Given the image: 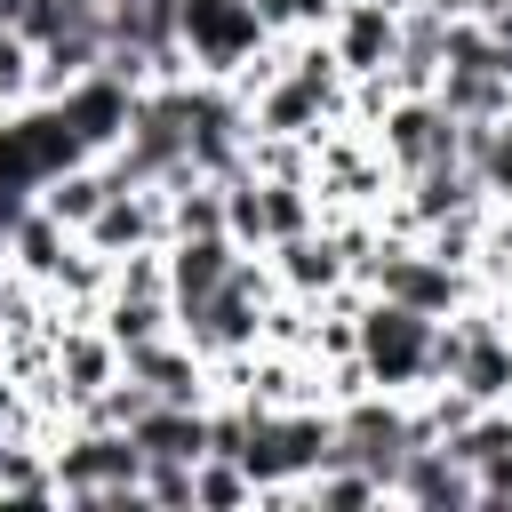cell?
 I'll return each mask as SVG.
<instances>
[{
	"instance_id": "1",
	"label": "cell",
	"mask_w": 512,
	"mask_h": 512,
	"mask_svg": "<svg viewBox=\"0 0 512 512\" xmlns=\"http://www.w3.org/2000/svg\"><path fill=\"white\" fill-rule=\"evenodd\" d=\"M360 368L376 392H432L440 384V320L392 296H360Z\"/></svg>"
},
{
	"instance_id": "2",
	"label": "cell",
	"mask_w": 512,
	"mask_h": 512,
	"mask_svg": "<svg viewBox=\"0 0 512 512\" xmlns=\"http://www.w3.org/2000/svg\"><path fill=\"white\" fill-rule=\"evenodd\" d=\"M176 32H184V56H192L200 80H240V72L280 40L256 0H184Z\"/></svg>"
},
{
	"instance_id": "3",
	"label": "cell",
	"mask_w": 512,
	"mask_h": 512,
	"mask_svg": "<svg viewBox=\"0 0 512 512\" xmlns=\"http://www.w3.org/2000/svg\"><path fill=\"white\" fill-rule=\"evenodd\" d=\"M368 128H376V144H384L392 176L432 168V160H464V120H456L440 96H392Z\"/></svg>"
},
{
	"instance_id": "4",
	"label": "cell",
	"mask_w": 512,
	"mask_h": 512,
	"mask_svg": "<svg viewBox=\"0 0 512 512\" xmlns=\"http://www.w3.org/2000/svg\"><path fill=\"white\" fill-rule=\"evenodd\" d=\"M264 256H272L280 288L304 296V304H320V296H336V288L352 280V248H344V232H336L328 216H320L312 232H296V240H272Z\"/></svg>"
},
{
	"instance_id": "5",
	"label": "cell",
	"mask_w": 512,
	"mask_h": 512,
	"mask_svg": "<svg viewBox=\"0 0 512 512\" xmlns=\"http://www.w3.org/2000/svg\"><path fill=\"white\" fill-rule=\"evenodd\" d=\"M120 368L152 392V400H192V408H208L216 400V376H208V360L168 328V336H152V344H128L120 352Z\"/></svg>"
},
{
	"instance_id": "6",
	"label": "cell",
	"mask_w": 512,
	"mask_h": 512,
	"mask_svg": "<svg viewBox=\"0 0 512 512\" xmlns=\"http://www.w3.org/2000/svg\"><path fill=\"white\" fill-rule=\"evenodd\" d=\"M392 496H400V504H424V512H456V504H480V472H472L456 448L416 440V448L400 456V472H392Z\"/></svg>"
},
{
	"instance_id": "7",
	"label": "cell",
	"mask_w": 512,
	"mask_h": 512,
	"mask_svg": "<svg viewBox=\"0 0 512 512\" xmlns=\"http://www.w3.org/2000/svg\"><path fill=\"white\" fill-rule=\"evenodd\" d=\"M240 256H256V248H240L232 232H184V240H168V296H176V312L200 304V296H216Z\"/></svg>"
},
{
	"instance_id": "8",
	"label": "cell",
	"mask_w": 512,
	"mask_h": 512,
	"mask_svg": "<svg viewBox=\"0 0 512 512\" xmlns=\"http://www.w3.org/2000/svg\"><path fill=\"white\" fill-rule=\"evenodd\" d=\"M32 200L56 216V224H72V232H88L96 224V208L112 200V168H104V152H80V160H64V168H48L40 184H32Z\"/></svg>"
},
{
	"instance_id": "9",
	"label": "cell",
	"mask_w": 512,
	"mask_h": 512,
	"mask_svg": "<svg viewBox=\"0 0 512 512\" xmlns=\"http://www.w3.org/2000/svg\"><path fill=\"white\" fill-rule=\"evenodd\" d=\"M128 432H136L144 464H200L208 456V408H192V400H152Z\"/></svg>"
},
{
	"instance_id": "10",
	"label": "cell",
	"mask_w": 512,
	"mask_h": 512,
	"mask_svg": "<svg viewBox=\"0 0 512 512\" xmlns=\"http://www.w3.org/2000/svg\"><path fill=\"white\" fill-rule=\"evenodd\" d=\"M96 320H104V336L128 352V344H152V336L176 328V296H160V288H104Z\"/></svg>"
},
{
	"instance_id": "11",
	"label": "cell",
	"mask_w": 512,
	"mask_h": 512,
	"mask_svg": "<svg viewBox=\"0 0 512 512\" xmlns=\"http://www.w3.org/2000/svg\"><path fill=\"white\" fill-rule=\"evenodd\" d=\"M432 96H440L456 120H504V112H512V80H504V72H480V64H448Z\"/></svg>"
},
{
	"instance_id": "12",
	"label": "cell",
	"mask_w": 512,
	"mask_h": 512,
	"mask_svg": "<svg viewBox=\"0 0 512 512\" xmlns=\"http://www.w3.org/2000/svg\"><path fill=\"white\" fill-rule=\"evenodd\" d=\"M192 504H256V480L240 456H200L192 472Z\"/></svg>"
},
{
	"instance_id": "13",
	"label": "cell",
	"mask_w": 512,
	"mask_h": 512,
	"mask_svg": "<svg viewBox=\"0 0 512 512\" xmlns=\"http://www.w3.org/2000/svg\"><path fill=\"white\" fill-rule=\"evenodd\" d=\"M256 8H264L272 32H320L336 16V0H256Z\"/></svg>"
},
{
	"instance_id": "14",
	"label": "cell",
	"mask_w": 512,
	"mask_h": 512,
	"mask_svg": "<svg viewBox=\"0 0 512 512\" xmlns=\"http://www.w3.org/2000/svg\"><path fill=\"white\" fill-rule=\"evenodd\" d=\"M192 472L200 464H144V504H192Z\"/></svg>"
},
{
	"instance_id": "15",
	"label": "cell",
	"mask_w": 512,
	"mask_h": 512,
	"mask_svg": "<svg viewBox=\"0 0 512 512\" xmlns=\"http://www.w3.org/2000/svg\"><path fill=\"white\" fill-rule=\"evenodd\" d=\"M480 504H512V456L480 464Z\"/></svg>"
},
{
	"instance_id": "16",
	"label": "cell",
	"mask_w": 512,
	"mask_h": 512,
	"mask_svg": "<svg viewBox=\"0 0 512 512\" xmlns=\"http://www.w3.org/2000/svg\"><path fill=\"white\" fill-rule=\"evenodd\" d=\"M112 8H136V0H112Z\"/></svg>"
}]
</instances>
